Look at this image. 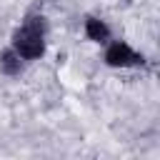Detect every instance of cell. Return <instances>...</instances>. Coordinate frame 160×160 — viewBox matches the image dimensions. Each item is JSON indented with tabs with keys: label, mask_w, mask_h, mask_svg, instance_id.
I'll use <instances>...</instances> for the list:
<instances>
[{
	"label": "cell",
	"mask_w": 160,
	"mask_h": 160,
	"mask_svg": "<svg viewBox=\"0 0 160 160\" xmlns=\"http://www.w3.org/2000/svg\"><path fill=\"white\" fill-rule=\"evenodd\" d=\"M0 70H2L5 75H10V78L20 75V72H22V58H20L12 48L2 50V52H0Z\"/></svg>",
	"instance_id": "cell-3"
},
{
	"label": "cell",
	"mask_w": 160,
	"mask_h": 160,
	"mask_svg": "<svg viewBox=\"0 0 160 160\" xmlns=\"http://www.w3.org/2000/svg\"><path fill=\"white\" fill-rule=\"evenodd\" d=\"M105 62L110 68H132V65H142L145 58L140 52H135L128 42H110V48L105 50Z\"/></svg>",
	"instance_id": "cell-2"
},
{
	"label": "cell",
	"mask_w": 160,
	"mask_h": 160,
	"mask_svg": "<svg viewBox=\"0 0 160 160\" xmlns=\"http://www.w3.org/2000/svg\"><path fill=\"white\" fill-rule=\"evenodd\" d=\"M85 35L92 42H108L110 40V28L98 18H88L85 20Z\"/></svg>",
	"instance_id": "cell-4"
},
{
	"label": "cell",
	"mask_w": 160,
	"mask_h": 160,
	"mask_svg": "<svg viewBox=\"0 0 160 160\" xmlns=\"http://www.w3.org/2000/svg\"><path fill=\"white\" fill-rule=\"evenodd\" d=\"M45 30L48 22L42 15H28L22 25L12 32V50L22 60H38L45 52Z\"/></svg>",
	"instance_id": "cell-1"
}]
</instances>
